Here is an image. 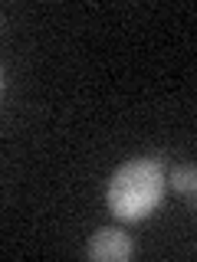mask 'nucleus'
Masks as SVG:
<instances>
[{
  "instance_id": "nucleus-1",
  "label": "nucleus",
  "mask_w": 197,
  "mask_h": 262,
  "mask_svg": "<svg viewBox=\"0 0 197 262\" xmlns=\"http://www.w3.org/2000/svg\"><path fill=\"white\" fill-rule=\"evenodd\" d=\"M168 170L161 158H131L109 180L105 203L119 223H142L164 203Z\"/></svg>"
},
{
  "instance_id": "nucleus-2",
  "label": "nucleus",
  "mask_w": 197,
  "mask_h": 262,
  "mask_svg": "<svg viewBox=\"0 0 197 262\" xmlns=\"http://www.w3.org/2000/svg\"><path fill=\"white\" fill-rule=\"evenodd\" d=\"M86 256L95 259V262H125V259L135 256V243H131V236H125L122 229L102 226L89 236Z\"/></svg>"
},
{
  "instance_id": "nucleus-3",
  "label": "nucleus",
  "mask_w": 197,
  "mask_h": 262,
  "mask_svg": "<svg viewBox=\"0 0 197 262\" xmlns=\"http://www.w3.org/2000/svg\"><path fill=\"white\" fill-rule=\"evenodd\" d=\"M171 187H174L178 193H184L187 200H194V193H197V167L194 164H181V167H174Z\"/></svg>"
}]
</instances>
